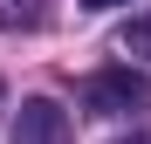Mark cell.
I'll return each mask as SVG.
<instances>
[{
    "label": "cell",
    "mask_w": 151,
    "mask_h": 144,
    "mask_svg": "<svg viewBox=\"0 0 151 144\" xmlns=\"http://www.w3.org/2000/svg\"><path fill=\"white\" fill-rule=\"evenodd\" d=\"M151 103V82L137 69H96L83 82V110L89 117H124V110H144Z\"/></svg>",
    "instance_id": "cell-1"
},
{
    "label": "cell",
    "mask_w": 151,
    "mask_h": 144,
    "mask_svg": "<svg viewBox=\"0 0 151 144\" xmlns=\"http://www.w3.org/2000/svg\"><path fill=\"white\" fill-rule=\"evenodd\" d=\"M14 144H76L69 110L55 103V96H28V103L14 110Z\"/></svg>",
    "instance_id": "cell-2"
},
{
    "label": "cell",
    "mask_w": 151,
    "mask_h": 144,
    "mask_svg": "<svg viewBox=\"0 0 151 144\" xmlns=\"http://www.w3.org/2000/svg\"><path fill=\"white\" fill-rule=\"evenodd\" d=\"M48 0H0V28H41Z\"/></svg>",
    "instance_id": "cell-3"
},
{
    "label": "cell",
    "mask_w": 151,
    "mask_h": 144,
    "mask_svg": "<svg viewBox=\"0 0 151 144\" xmlns=\"http://www.w3.org/2000/svg\"><path fill=\"white\" fill-rule=\"evenodd\" d=\"M117 48H124V55H151V14H137V21H124V34H117Z\"/></svg>",
    "instance_id": "cell-4"
},
{
    "label": "cell",
    "mask_w": 151,
    "mask_h": 144,
    "mask_svg": "<svg viewBox=\"0 0 151 144\" xmlns=\"http://www.w3.org/2000/svg\"><path fill=\"white\" fill-rule=\"evenodd\" d=\"M83 7H96V14H103V7H124V0H83Z\"/></svg>",
    "instance_id": "cell-5"
},
{
    "label": "cell",
    "mask_w": 151,
    "mask_h": 144,
    "mask_svg": "<svg viewBox=\"0 0 151 144\" xmlns=\"http://www.w3.org/2000/svg\"><path fill=\"white\" fill-rule=\"evenodd\" d=\"M131 144H151V137H131Z\"/></svg>",
    "instance_id": "cell-6"
}]
</instances>
